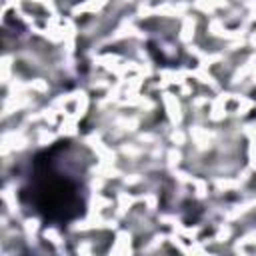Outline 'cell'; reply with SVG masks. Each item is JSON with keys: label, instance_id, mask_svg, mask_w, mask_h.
I'll return each instance as SVG.
<instances>
[{"label": "cell", "instance_id": "6da1fadb", "mask_svg": "<svg viewBox=\"0 0 256 256\" xmlns=\"http://www.w3.org/2000/svg\"><path fill=\"white\" fill-rule=\"evenodd\" d=\"M92 154L84 144L60 140L40 150L20 186V204L46 224H70L84 214Z\"/></svg>", "mask_w": 256, "mask_h": 256}]
</instances>
